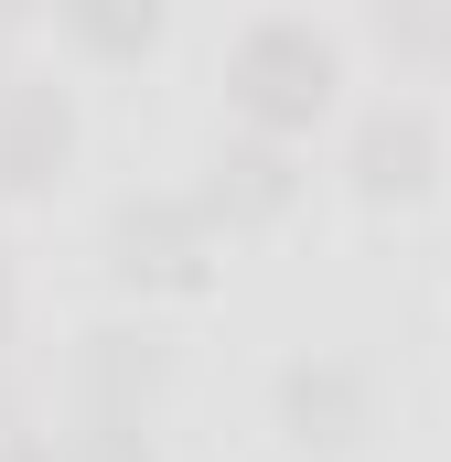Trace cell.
I'll return each mask as SVG.
<instances>
[{"label": "cell", "mask_w": 451, "mask_h": 462, "mask_svg": "<svg viewBox=\"0 0 451 462\" xmlns=\"http://www.w3.org/2000/svg\"><path fill=\"white\" fill-rule=\"evenodd\" d=\"M344 183L365 205H419L441 183V129H430V108L419 97H376V108L354 118V140H344Z\"/></svg>", "instance_id": "obj_7"}, {"label": "cell", "mask_w": 451, "mask_h": 462, "mask_svg": "<svg viewBox=\"0 0 451 462\" xmlns=\"http://www.w3.org/2000/svg\"><path fill=\"white\" fill-rule=\"evenodd\" d=\"M365 32H376L398 65H451V11H376Z\"/></svg>", "instance_id": "obj_9"}, {"label": "cell", "mask_w": 451, "mask_h": 462, "mask_svg": "<svg viewBox=\"0 0 451 462\" xmlns=\"http://www.w3.org/2000/svg\"><path fill=\"white\" fill-rule=\"evenodd\" d=\"M0 462H54V441H32V430H22V441H0Z\"/></svg>", "instance_id": "obj_11"}, {"label": "cell", "mask_w": 451, "mask_h": 462, "mask_svg": "<svg viewBox=\"0 0 451 462\" xmlns=\"http://www.w3.org/2000/svg\"><path fill=\"white\" fill-rule=\"evenodd\" d=\"M65 398H76V420H161V398H172V334H151V323H87L76 355H65Z\"/></svg>", "instance_id": "obj_3"}, {"label": "cell", "mask_w": 451, "mask_h": 462, "mask_svg": "<svg viewBox=\"0 0 451 462\" xmlns=\"http://www.w3.org/2000/svg\"><path fill=\"white\" fill-rule=\"evenodd\" d=\"M269 420H280L290 452H354L376 430V376L354 355H290L269 376Z\"/></svg>", "instance_id": "obj_5"}, {"label": "cell", "mask_w": 451, "mask_h": 462, "mask_svg": "<svg viewBox=\"0 0 451 462\" xmlns=\"http://www.w3.org/2000/svg\"><path fill=\"white\" fill-rule=\"evenodd\" d=\"M97 258H108V280L129 291V301H194V291H216L226 236L205 226V205H194V194L140 183V194H118V205H108Z\"/></svg>", "instance_id": "obj_2"}, {"label": "cell", "mask_w": 451, "mask_h": 462, "mask_svg": "<svg viewBox=\"0 0 451 462\" xmlns=\"http://www.w3.org/2000/svg\"><path fill=\"white\" fill-rule=\"evenodd\" d=\"M65 162H76V87L11 65V76H0V205L54 194Z\"/></svg>", "instance_id": "obj_6"}, {"label": "cell", "mask_w": 451, "mask_h": 462, "mask_svg": "<svg viewBox=\"0 0 451 462\" xmlns=\"http://www.w3.org/2000/svg\"><path fill=\"white\" fill-rule=\"evenodd\" d=\"M54 462H161V452H151L140 420H76V430L54 441Z\"/></svg>", "instance_id": "obj_10"}, {"label": "cell", "mask_w": 451, "mask_h": 462, "mask_svg": "<svg viewBox=\"0 0 451 462\" xmlns=\"http://www.w3.org/2000/svg\"><path fill=\"white\" fill-rule=\"evenodd\" d=\"M344 97V43L312 11H258L236 43H226V118L247 140H312V118Z\"/></svg>", "instance_id": "obj_1"}, {"label": "cell", "mask_w": 451, "mask_h": 462, "mask_svg": "<svg viewBox=\"0 0 451 462\" xmlns=\"http://www.w3.org/2000/svg\"><path fill=\"white\" fill-rule=\"evenodd\" d=\"M301 183H312V162H301L290 140H247V129H226L216 151H205L194 205H205V226H216V236H269V226H290Z\"/></svg>", "instance_id": "obj_4"}, {"label": "cell", "mask_w": 451, "mask_h": 462, "mask_svg": "<svg viewBox=\"0 0 451 462\" xmlns=\"http://www.w3.org/2000/svg\"><path fill=\"white\" fill-rule=\"evenodd\" d=\"M0 291H11V247H0Z\"/></svg>", "instance_id": "obj_13"}, {"label": "cell", "mask_w": 451, "mask_h": 462, "mask_svg": "<svg viewBox=\"0 0 451 462\" xmlns=\"http://www.w3.org/2000/svg\"><path fill=\"white\" fill-rule=\"evenodd\" d=\"M54 32H65L76 54H97V65H140V54L172 32V11H161V0H65Z\"/></svg>", "instance_id": "obj_8"}, {"label": "cell", "mask_w": 451, "mask_h": 462, "mask_svg": "<svg viewBox=\"0 0 451 462\" xmlns=\"http://www.w3.org/2000/svg\"><path fill=\"white\" fill-rule=\"evenodd\" d=\"M11 32H22V22H11V11H0V76H11Z\"/></svg>", "instance_id": "obj_12"}]
</instances>
